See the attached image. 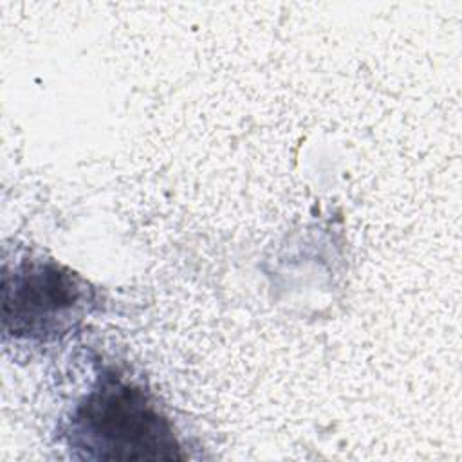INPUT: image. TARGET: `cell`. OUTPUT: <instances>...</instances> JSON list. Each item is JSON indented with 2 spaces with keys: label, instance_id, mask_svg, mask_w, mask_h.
I'll return each instance as SVG.
<instances>
[{
  "label": "cell",
  "instance_id": "2",
  "mask_svg": "<svg viewBox=\"0 0 462 462\" xmlns=\"http://www.w3.org/2000/svg\"><path fill=\"white\" fill-rule=\"evenodd\" d=\"M96 307L92 285L56 260L25 258L2 274V330L18 339L61 337Z\"/></svg>",
  "mask_w": 462,
  "mask_h": 462
},
{
  "label": "cell",
  "instance_id": "1",
  "mask_svg": "<svg viewBox=\"0 0 462 462\" xmlns=\"http://www.w3.org/2000/svg\"><path fill=\"white\" fill-rule=\"evenodd\" d=\"M67 444L83 460H182L186 453L171 419L139 383L103 370L76 402Z\"/></svg>",
  "mask_w": 462,
  "mask_h": 462
}]
</instances>
